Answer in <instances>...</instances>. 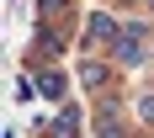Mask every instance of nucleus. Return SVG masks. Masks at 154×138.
I'll use <instances>...</instances> for the list:
<instances>
[{"instance_id":"nucleus-1","label":"nucleus","mask_w":154,"mask_h":138,"mask_svg":"<svg viewBox=\"0 0 154 138\" xmlns=\"http://www.w3.org/2000/svg\"><path fill=\"white\" fill-rule=\"evenodd\" d=\"M117 37H122V21H117L106 5H96V11L85 16V32H80V43H75V48H80V53H91V48H112Z\"/></svg>"},{"instance_id":"nucleus-2","label":"nucleus","mask_w":154,"mask_h":138,"mask_svg":"<svg viewBox=\"0 0 154 138\" xmlns=\"http://www.w3.org/2000/svg\"><path fill=\"white\" fill-rule=\"evenodd\" d=\"M80 127H85V112H80V106H69V101H64L59 112L37 117V133H48V138H80Z\"/></svg>"},{"instance_id":"nucleus-3","label":"nucleus","mask_w":154,"mask_h":138,"mask_svg":"<svg viewBox=\"0 0 154 138\" xmlns=\"http://www.w3.org/2000/svg\"><path fill=\"white\" fill-rule=\"evenodd\" d=\"M149 53H154V48L143 43V37H133V32H122V37L106 48V59L117 64V69H138V64H149Z\"/></svg>"},{"instance_id":"nucleus-4","label":"nucleus","mask_w":154,"mask_h":138,"mask_svg":"<svg viewBox=\"0 0 154 138\" xmlns=\"http://www.w3.org/2000/svg\"><path fill=\"white\" fill-rule=\"evenodd\" d=\"M75 80H80L91 96H96V90H112V85H117V64H112V59H80Z\"/></svg>"},{"instance_id":"nucleus-5","label":"nucleus","mask_w":154,"mask_h":138,"mask_svg":"<svg viewBox=\"0 0 154 138\" xmlns=\"http://www.w3.org/2000/svg\"><path fill=\"white\" fill-rule=\"evenodd\" d=\"M32 75H37L43 101H53V106H64V101H69V75H64V64H37Z\"/></svg>"},{"instance_id":"nucleus-6","label":"nucleus","mask_w":154,"mask_h":138,"mask_svg":"<svg viewBox=\"0 0 154 138\" xmlns=\"http://www.w3.org/2000/svg\"><path fill=\"white\" fill-rule=\"evenodd\" d=\"M69 11H75V0H37V21H69Z\"/></svg>"},{"instance_id":"nucleus-7","label":"nucleus","mask_w":154,"mask_h":138,"mask_svg":"<svg viewBox=\"0 0 154 138\" xmlns=\"http://www.w3.org/2000/svg\"><path fill=\"white\" fill-rule=\"evenodd\" d=\"M122 117H128V112H122ZM122 117H91V122H96V138H133Z\"/></svg>"},{"instance_id":"nucleus-8","label":"nucleus","mask_w":154,"mask_h":138,"mask_svg":"<svg viewBox=\"0 0 154 138\" xmlns=\"http://www.w3.org/2000/svg\"><path fill=\"white\" fill-rule=\"evenodd\" d=\"M128 106H133V117H138L143 127H154V90H138L133 101H128Z\"/></svg>"},{"instance_id":"nucleus-9","label":"nucleus","mask_w":154,"mask_h":138,"mask_svg":"<svg viewBox=\"0 0 154 138\" xmlns=\"http://www.w3.org/2000/svg\"><path fill=\"white\" fill-rule=\"evenodd\" d=\"M0 138H16V127H5V133H0Z\"/></svg>"},{"instance_id":"nucleus-10","label":"nucleus","mask_w":154,"mask_h":138,"mask_svg":"<svg viewBox=\"0 0 154 138\" xmlns=\"http://www.w3.org/2000/svg\"><path fill=\"white\" fill-rule=\"evenodd\" d=\"M133 138H154V133H149V127H143V133H133Z\"/></svg>"},{"instance_id":"nucleus-11","label":"nucleus","mask_w":154,"mask_h":138,"mask_svg":"<svg viewBox=\"0 0 154 138\" xmlns=\"http://www.w3.org/2000/svg\"><path fill=\"white\" fill-rule=\"evenodd\" d=\"M149 16H154V0H149Z\"/></svg>"}]
</instances>
